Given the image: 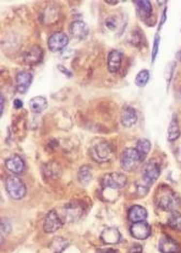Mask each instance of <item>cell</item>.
Returning <instances> with one entry per match:
<instances>
[{
	"label": "cell",
	"instance_id": "31",
	"mask_svg": "<svg viewBox=\"0 0 181 253\" xmlns=\"http://www.w3.org/2000/svg\"><path fill=\"white\" fill-rule=\"evenodd\" d=\"M3 110H4V96L1 93V116L3 115Z\"/></svg>",
	"mask_w": 181,
	"mask_h": 253
},
{
	"label": "cell",
	"instance_id": "21",
	"mask_svg": "<svg viewBox=\"0 0 181 253\" xmlns=\"http://www.w3.org/2000/svg\"><path fill=\"white\" fill-rule=\"evenodd\" d=\"M179 134H180V129H179L178 119L176 118V116H174L172 120H170L167 129V139L170 142H174L179 138Z\"/></svg>",
	"mask_w": 181,
	"mask_h": 253
},
{
	"label": "cell",
	"instance_id": "22",
	"mask_svg": "<svg viewBox=\"0 0 181 253\" xmlns=\"http://www.w3.org/2000/svg\"><path fill=\"white\" fill-rule=\"evenodd\" d=\"M77 179H79L80 183H82V186H88V184H89L92 179V173L89 166L85 165L80 168L79 174H77Z\"/></svg>",
	"mask_w": 181,
	"mask_h": 253
},
{
	"label": "cell",
	"instance_id": "32",
	"mask_svg": "<svg viewBox=\"0 0 181 253\" xmlns=\"http://www.w3.org/2000/svg\"><path fill=\"white\" fill-rule=\"evenodd\" d=\"M107 4H117L118 1H110V0H106L105 1Z\"/></svg>",
	"mask_w": 181,
	"mask_h": 253
},
{
	"label": "cell",
	"instance_id": "15",
	"mask_svg": "<svg viewBox=\"0 0 181 253\" xmlns=\"http://www.w3.org/2000/svg\"><path fill=\"white\" fill-rule=\"evenodd\" d=\"M122 55L120 52L112 51L107 57V68L111 73H117L120 69Z\"/></svg>",
	"mask_w": 181,
	"mask_h": 253
},
{
	"label": "cell",
	"instance_id": "12",
	"mask_svg": "<svg viewBox=\"0 0 181 253\" xmlns=\"http://www.w3.org/2000/svg\"><path fill=\"white\" fill-rule=\"evenodd\" d=\"M100 238L104 244L116 245L120 241L121 235H120V232H119L116 228H106L103 230Z\"/></svg>",
	"mask_w": 181,
	"mask_h": 253
},
{
	"label": "cell",
	"instance_id": "9",
	"mask_svg": "<svg viewBox=\"0 0 181 253\" xmlns=\"http://www.w3.org/2000/svg\"><path fill=\"white\" fill-rule=\"evenodd\" d=\"M131 234L136 239H147L151 234V229L147 222L142 221V222L134 223L131 226Z\"/></svg>",
	"mask_w": 181,
	"mask_h": 253
},
{
	"label": "cell",
	"instance_id": "33",
	"mask_svg": "<svg viewBox=\"0 0 181 253\" xmlns=\"http://www.w3.org/2000/svg\"><path fill=\"white\" fill-rule=\"evenodd\" d=\"M180 154H181V147H180Z\"/></svg>",
	"mask_w": 181,
	"mask_h": 253
},
{
	"label": "cell",
	"instance_id": "23",
	"mask_svg": "<svg viewBox=\"0 0 181 253\" xmlns=\"http://www.w3.org/2000/svg\"><path fill=\"white\" fill-rule=\"evenodd\" d=\"M150 148H151V144H150V142L146 139H143V140H139L137 142L135 149L138 151V154L141 155L142 158L144 159V158L149 154Z\"/></svg>",
	"mask_w": 181,
	"mask_h": 253
},
{
	"label": "cell",
	"instance_id": "16",
	"mask_svg": "<svg viewBox=\"0 0 181 253\" xmlns=\"http://www.w3.org/2000/svg\"><path fill=\"white\" fill-rule=\"evenodd\" d=\"M147 210L145 209L144 207L139 206V205H134L129 210V220L132 221L134 223L137 222H142V221H145L147 219Z\"/></svg>",
	"mask_w": 181,
	"mask_h": 253
},
{
	"label": "cell",
	"instance_id": "6",
	"mask_svg": "<svg viewBox=\"0 0 181 253\" xmlns=\"http://www.w3.org/2000/svg\"><path fill=\"white\" fill-rule=\"evenodd\" d=\"M68 43H69L68 36L64 33L53 34L49 36V41H48L49 49L50 52H53V53L63 51L65 47L68 45Z\"/></svg>",
	"mask_w": 181,
	"mask_h": 253
},
{
	"label": "cell",
	"instance_id": "28",
	"mask_svg": "<svg viewBox=\"0 0 181 253\" xmlns=\"http://www.w3.org/2000/svg\"><path fill=\"white\" fill-rule=\"evenodd\" d=\"M128 253H143V247L138 244H134L130 249H129Z\"/></svg>",
	"mask_w": 181,
	"mask_h": 253
},
{
	"label": "cell",
	"instance_id": "25",
	"mask_svg": "<svg viewBox=\"0 0 181 253\" xmlns=\"http://www.w3.org/2000/svg\"><path fill=\"white\" fill-rule=\"evenodd\" d=\"M167 223L170 226V229H173L177 232H181V215L173 214L168 219Z\"/></svg>",
	"mask_w": 181,
	"mask_h": 253
},
{
	"label": "cell",
	"instance_id": "29",
	"mask_svg": "<svg viewBox=\"0 0 181 253\" xmlns=\"http://www.w3.org/2000/svg\"><path fill=\"white\" fill-rule=\"evenodd\" d=\"M96 253H118V251L113 248H105V249H98Z\"/></svg>",
	"mask_w": 181,
	"mask_h": 253
},
{
	"label": "cell",
	"instance_id": "30",
	"mask_svg": "<svg viewBox=\"0 0 181 253\" xmlns=\"http://www.w3.org/2000/svg\"><path fill=\"white\" fill-rule=\"evenodd\" d=\"M14 108H23V101H22V100H19V99H16V100H14Z\"/></svg>",
	"mask_w": 181,
	"mask_h": 253
},
{
	"label": "cell",
	"instance_id": "26",
	"mask_svg": "<svg viewBox=\"0 0 181 253\" xmlns=\"http://www.w3.org/2000/svg\"><path fill=\"white\" fill-rule=\"evenodd\" d=\"M105 26L110 29V30H115L116 27L118 26V20L115 17H112V18H108L105 22Z\"/></svg>",
	"mask_w": 181,
	"mask_h": 253
},
{
	"label": "cell",
	"instance_id": "19",
	"mask_svg": "<svg viewBox=\"0 0 181 253\" xmlns=\"http://www.w3.org/2000/svg\"><path fill=\"white\" fill-rule=\"evenodd\" d=\"M133 3L136 6L137 13L143 19H146V18L151 17L152 7H151V3L147 1V0H143V1H138V0H135V1H134Z\"/></svg>",
	"mask_w": 181,
	"mask_h": 253
},
{
	"label": "cell",
	"instance_id": "8",
	"mask_svg": "<svg viewBox=\"0 0 181 253\" xmlns=\"http://www.w3.org/2000/svg\"><path fill=\"white\" fill-rule=\"evenodd\" d=\"M63 226V221H61L59 215L57 214L56 210H51L49 215L45 217L43 229L46 233H54L58 231Z\"/></svg>",
	"mask_w": 181,
	"mask_h": 253
},
{
	"label": "cell",
	"instance_id": "3",
	"mask_svg": "<svg viewBox=\"0 0 181 253\" xmlns=\"http://www.w3.org/2000/svg\"><path fill=\"white\" fill-rule=\"evenodd\" d=\"M6 189L9 196L14 199H23L26 194L25 183L16 176H9L7 178Z\"/></svg>",
	"mask_w": 181,
	"mask_h": 253
},
{
	"label": "cell",
	"instance_id": "1",
	"mask_svg": "<svg viewBox=\"0 0 181 253\" xmlns=\"http://www.w3.org/2000/svg\"><path fill=\"white\" fill-rule=\"evenodd\" d=\"M156 201L158 206L165 212H176L180 207V199L172 189L162 186L158 190Z\"/></svg>",
	"mask_w": 181,
	"mask_h": 253
},
{
	"label": "cell",
	"instance_id": "20",
	"mask_svg": "<svg viewBox=\"0 0 181 253\" xmlns=\"http://www.w3.org/2000/svg\"><path fill=\"white\" fill-rule=\"evenodd\" d=\"M29 108L33 113H41L48 108V101L44 97H34L30 100Z\"/></svg>",
	"mask_w": 181,
	"mask_h": 253
},
{
	"label": "cell",
	"instance_id": "18",
	"mask_svg": "<svg viewBox=\"0 0 181 253\" xmlns=\"http://www.w3.org/2000/svg\"><path fill=\"white\" fill-rule=\"evenodd\" d=\"M43 57V52L41 50L40 46H33L30 47L29 51L26 53L25 55V60L26 62L32 63V65H37Z\"/></svg>",
	"mask_w": 181,
	"mask_h": 253
},
{
	"label": "cell",
	"instance_id": "27",
	"mask_svg": "<svg viewBox=\"0 0 181 253\" xmlns=\"http://www.w3.org/2000/svg\"><path fill=\"white\" fill-rule=\"evenodd\" d=\"M159 43H160V36L156 35V38H154V43H153V50H152V62L156 60L158 51H159Z\"/></svg>",
	"mask_w": 181,
	"mask_h": 253
},
{
	"label": "cell",
	"instance_id": "4",
	"mask_svg": "<svg viewBox=\"0 0 181 253\" xmlns=\"http://www.w3.org/2000/svg\"><path fill=\"white\" fill-rule=\"evenodd\" d=\"M143 158L138 154V151L134 148H128L121 156V166L123 170L132 172L139 165Z\"/></svg>",
	"mask_w": 181,
	"mask_h": 253
},
{
	"label": "cell",
	"instance_id": "11",
	"mask_svg": "<svg viewBox=\"0 0 181 253\" xmlns=\"http://www.w3.org/2000/svg\"><path fill=\"white\" fill-rule=\"evenodd\" d=\"M159 250L162 253H179L180 246L168 236H163L159 241Z\"/></svg>",
	"mask_w": 181,
	"mask_h": 253
},
{
	"label": "cell",
	"instance_id": "2",
	"mask_svg": "<svg viewBox=\"0 0 181 253\" xmlns=\"http://www.w3.org/2000/svg\"><path fill=\"white\" fill-rule=\"evenodd\" d=\"M160 176V166L156 161H150L148 162L144 167L142 181L137 183V189L139 193H142L143 196L148 191V188L151 183L157 181L158 177Z\"/></svg>",
	"mask_w": 181,
	"mask_h": 253
},
{
	"label": "cell",
	"instance_id": "10",
	"mask_svg": "<svg viewBox=\"0 0 181 253\" xmlns=\"http://www.w3.org/2000/svg\"><path fill=\"white\" fill-rule=\"evenodd\" d=\"M70 34L76 39L84 40L89 34V28L82 20H74L70 26Z\"/></svg>",
	"mask_w": 181,
	"mask_h": 253
},
{
	"label": "cell",
	"instance_id": "13",
	"mask_svg": "<svg viewBox=\"0 0 181 253\" xmlns=\"http://www.w3.org/2000/svg\"><path fill=\"white\" fill-rule=\"evenodd\" d=\"M17 90L20 93H25L28 90L33 83V74L28 71H20L16 75Z\"/></svg>",
	"mask_w": 181,
	"mask_h": 253
},
{
	"label": "cell",
	"instance_id": "14",
	"mask_svg": "<svg viewBox=\"0 0 181 253\" xmlns=\"http://www.w3.org/2000/svg\"><path fill=\"white\" fill-rule=\"evenodd\" d=\"M6 167L13 174H20L25 170V163L19 156H12L6 160Z\"/></svg>",
	"mask_w": 181,
	"mask_h": 253
},
{
	"label": "cell",
	"instance_id": "5",
	"mask_svg": "<svg viewBox=\"0 0 181 253\" xmlns=\"http://www.w3.org/2000/svg\"><path fill=\"white\" fill-rule=\"evenodd\" d=\"M127 177L121 173H111L104 176L102 181L103 188L104 189H121L126 186Z\"/></svg>",
	"mask_w": 181,
	"mask_h": 253
},
{
	"label": "cell",
	"instance_id": "17",
	"mask_svg": "<svg viewBox=\"0 0 181 253\" xmlns=\"http://www.w3.org/2000/svg\"><path fill=\"white\" fill-rule=\"evenodd\" d=\"M137 121V114L136 110L131 107H126L122 109L121 112V124L127 126V128H130Z\"/></svg>",
	"mask_w": 181,
	"mask_h": 253
},
{
	"label": "cell",
	"instance_id": "24",
	"mask_svg": "<svg viewBox=\"0 0 181 253\" xmlns=\"http://www.w3.org/2000/svg\"><path fill=\"white\" fill-rule=\"evenodd\" d=\"M149 71L142 70L138 72V74L135 77V85L138 87H145L149 81Z\"/></svg>",
	"mask_w": 181,
	"mask_h": 253
},
{
	"label": "cell",
	"instance_id": "7",
	"mask_svg": "<svg viewBox=\"0 0 181 253\" xmlns=\"http://www.w3.org/2000/svg\"><path fill=\"white\" fill-rule=\"evenodd\" d=\"M91 154L96 161H107L112 157L113 149L110 144L106 142H102V143H98L92 147Z\"/></svg>",
	"mask_w": 181,
	"mask_h": 253
}]
</instances>
